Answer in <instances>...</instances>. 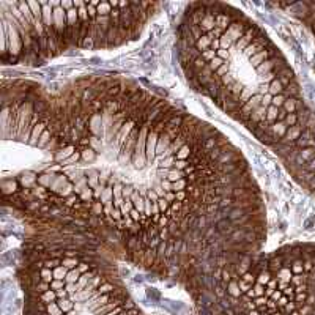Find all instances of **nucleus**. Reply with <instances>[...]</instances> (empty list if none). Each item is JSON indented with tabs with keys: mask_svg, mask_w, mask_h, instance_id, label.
Masks as SVG:
<instances>
[{
	"mask_svg": "<svg viewBox=\"0 0 315 315\" xmlns=\"http://www.w3.org/2000/svg\"><path fill=\"white\" fill-rule=\"evenodd\" d=\"M50 136L11 199L35 219L112 243L169 274L210 262L222 285L251 268L260 200L241 153L219 131L133 80L82 77L49 93Z\"/></svg>",
	"mask_w": 315,
	"mask_h": 315,
	"instance_id": "obj_1",
	"label": "nucleus"
},
{
	"mask_svg": "<svg viewBox=\"0 0 315 315\" xmlns=\"http://www.w3.org/2000/svg\"><path fill=\"white\" fill-rule=\"evenodd\" d=\"M186 76L224 112L263 139L295 126L296 93L279 54L254 23L222 3L189 5L180 27Z\"/></svg>",
	"mask_w": 315,
	"mask_h": 315,
	"instance_id": "obj_2",
	"label": "nucleus"
}]
</instances>
